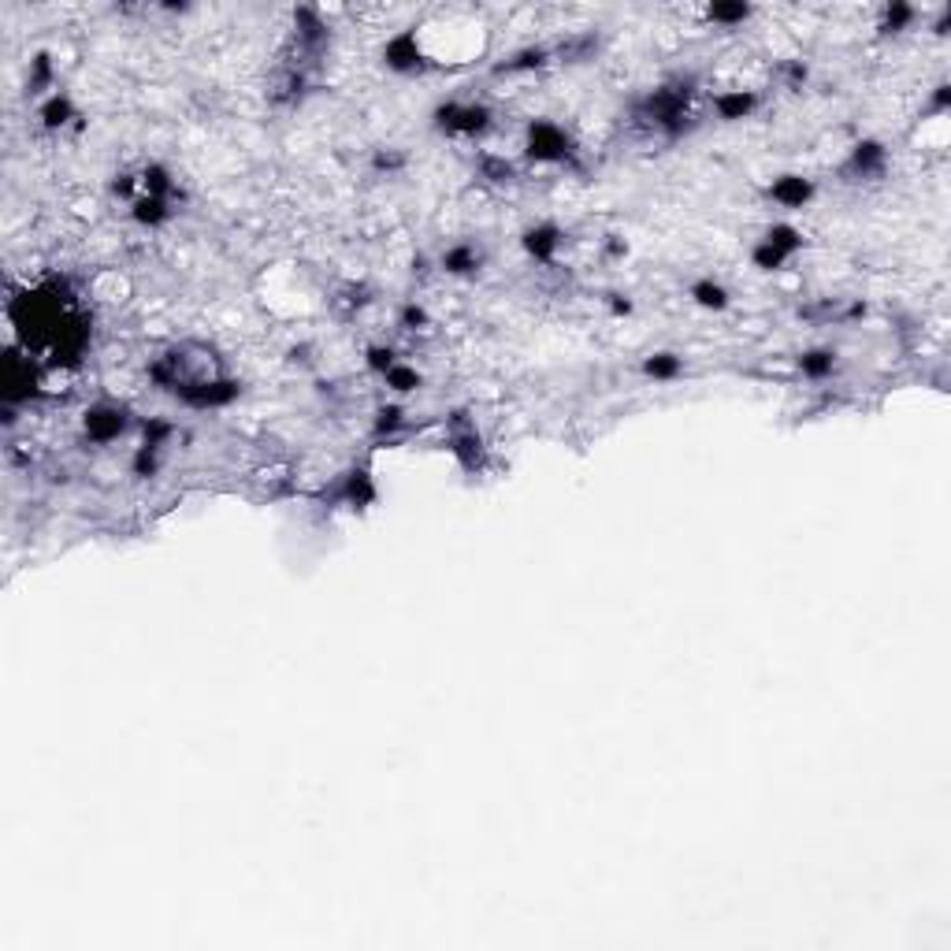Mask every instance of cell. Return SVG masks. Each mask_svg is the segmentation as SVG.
<instances>
[{
    "label": "cell",
    "mask_w": 951,
    "mask_h": 951,
    "mask_svg": "<svg viewBox=\"0 0 951 951\" xmlns=\"http://www.w3.org/2000/svg\"><path fill=\"white\" fill-rule=\"evenodd\" d=\"M495 112L484 101H443L435 108V127L450 138H480L491 127Z\"/></svg>",
    "instance_id": "obj_1"
},
{
    "label": "cell",
    "mask_w": 951,
    "mask_h": 951,
    "mask_svg": "<svg viewBox=\"0 0 951 951\" xmlns=\"http://www.w3.org/2000/svg\"><path fill=\"white\" fill-rule=\"evenodd\" d=\"M799 250H803V234L796 227H788V223H773L755 242V250H750V260H755V268H762V271H777Z\"/></svg>",
    "instance_id": "obj_2"
},
{
    "label": "cell",
    "mask_w": 951,
    "mask_h": 951,
    "mask_svg": "<svg viewBox=\"0 0 951 951\" xmlns=\"http://www.w3.org/2000/svg\"><path fill=\"white\" fill-rule=\"evenodd\" d=\"M525 149H528L532 161H539V164H565L569 156H573L569 134H565L558 123H546V119H535V123L528 127Z\"/></svg>",
    "instance_id": "obj_3"
},
{
    "label": "cell",
    "mask_w": 951,
    "mask_h": 951,
    "mask_svg": "<svg viewBox=\"0 0 951 951\" xmlns=\"http://www.w3.org/2000/svg\"><path fill=\"white\" fill-rule=\"evenodd\" d=\"M383 60L390 71H398V74H420L431 67V60L424 56L420 49V37L417 30H406V34H394L390 42L383 45Z\"/></svg>",
    "instance_id": "obj_4"
},
{
    "label": "cell",
    "mask_w": 951,
    "mask_h": 951,
    "mask_svg": "<svg viewBox=\"0 0 951 951\" xmlns=\"http://www.w3.org/2000/svg\"><path fill=\"white\" fill-rule=\"evenodd\" d=\"M83 431H86L90 443H101V446H104V443H115L119 435L127 431V409L108 406V402L90 406L86 417H83Z\"/></svg>",
    "instance_id": "obj_5"
},
{
    "label": "cell",
    "mask_w": 951,
    "mask_h": 951,
    "mask_svg": "<svg viewBox=\"0 0 951 951\" xmlns=\"http://www.w3.org/2000/svg\"><path fill=\"white\" fill-rule=\"evenodd\" d=\"M521 242H525V250H528L532 260L550 264L554 257H558V250H562V230L554 227V223H535V227L525 230Z\"/></svg>",
    "instance_id": "obj_6"
},
{
    "label": "cell",
    "mask_w": 951,
    "mask_h": 951,
    "mask_svg": "<svg viewBox=\"0 0 951 951\" xmlns=\"http://www.w3.org/2000/svg\"><path fill=\"white\" fill-rule=\"evenodd\" d=\"M770 197H773L780 209H803L810 197H814V182L803 179V175H780V179L770 186Z\"/></svg>",
    "instance_id": "obj_7"
},
{
    "label": "cell",
    "mask_w": 951,
    "mask_h": 951,
    "mask_svg": "<svg viewBox=\"0 0 951 951\" xmlns=\"http://www.w3.org/2000/svg\"><path fill=\"white\" fill-rule=\"evenodd\" d=\"M713 108H718V115L729 119V123L732 119H747L759 108V93L755 90H725V93L713 97Z\"/></svg>",
    "instance_id": "obj_8"
},
{
    "label": "cell",
    "mask_w": 951,
    "mask_h": 951,
    "mask_svg": "<svg viewBox=\"0 0 951 951\" xmlns=\"http://www.w3.org/2000/svg\"><path fill=\"white\" fill-rule=\"evenodd\" d=\"M37 119H42V127L45 131H64L71 119H74V104H71V97L67 93H60V90H53L45 101H42V108H37Z\"/></svg>",
    "instance_id": "obj_9"
},
{
    "label": "cell",
    "mask_w": 951,
    "mask_h": 951,
    "mask_svg": "<svg viewBox=\"0 0 951 951\" xmlns=\"http://www.w3.org/2000/svg\"><path fill=\"white\" fill-rule=\"evenodd\" d=\"M480 264H484V250L476 242H457L443 253V271L450 275H472V271H480Z\"/></svg>",
    "instance_id": "obj_10"
},
{
    "label": "cell",
    "mask_w": 951,
    "mask_h": 951,
    "mask_svg": "<svg viewBox=\"0 0 951 951\" xmlns=\"http://www.w3.org/2000/svg\"><path fill=\"white\" fill-rule=\"evenodd\" d=\"M881 168H885V149L877 142H858L851 149V161H848L851 175H877Z\"/></svg>",
    "instance_id": "obj_11"
},
{
    "label": "cell",
    "mask_w": 951,
    "mask_h": 951,
    "mask_svg": "<svg viewBox=\"0 0 951 951\" xmlns=\"http://www.w3.org/2000/svg\"><path fill=\"white\" fill-rule=\"evenodd\" d=\"M691 298H695V305L713 309V312L729 309V301H732V294H729L721 283H713V279H699V283L691 287Z\"/></svg>",
    "instance_id": "obj_12"
},
{
    "label": "cell",
    "mask_w": 951,
    "mask_h": 951,
    "mask_svg": "<svg viewBox=\"0 0 951 951\" xmlns=\"http://www.w3.org/2000/svg\"><path fill=\"white\" fill-rule=\"evenodd\" d=\"M681 368H684V361H681L677 353H654V357H647V361H643V376H651V379H658V383L677 379Z\"/></svg>",
    "instance_id": "obj_13"
},
{
    "label": "cell",
    "mask_w": 951,
    "mask_h": 951,
    "mask_svg": "<svg viewBox=\"0 0 951 951\" xmlns=\"http://www.w3.org/2000/svg\"><path fill=\"white\" fill-rule=\"evenodd\" d=\"M799 368L810 379H825L832 368H837V353H832V349H810V353L799 357Z\"/></svg>",
    "instance_id": "obj_14"
},
{
    "label": "cell",
    "mask_w": 951,
    "mask_h": 951,
    "mask_svg": "<svg viewBox=\"0 0 951 951\" xmlns=\"http://www.w3.org/2000/svg\"><path fill=\"white\" fill-rule=\"evenodd\" d=\"M706 19L718 23V26H743L750 19V8L747 5H710Z\"/></svg>",
    "instance_id": "obj_15"
},
{
    "label": "cell",
    "mask_w": 951,
    "mask_h": 951,
    "mask_svg": "<svg viewBox=\"0 0 951 951\" xmlns=\"http://www.w3.org/2000/svg\"><path fill=\"white\" fill-rule=\"evenodd\" d=\"M53 86V60L42 53V56H34L30 60V78H26V90L30 93H45Z\"/></svg>",
    "instance_id": "obj_16"
},
{
    "label": "cell",
    "mask_w": 951,
    "mask_h": 951,
    "mask_svg": "<svg viewBox=\"0 0 951 951\" xmlns=\"http://www.w3.org/2000/svg\"><path fill=\"white\" fill-rule=\"evenodd\" d=\"M915 15H918V12L910 8V5H888L885 15H881V30H885V34H899V30H907L910 23H915Z\"/></svg>",
    "instance_id": "obj_17"
},
{
    "label": "cell",
    "mask_w": 951,
    "mask_h": 951,
    "mask_svg": "<svg viewBox=\"0 0 951 951\" xmlns=\"http://www.w3.org/2000/svg\"><path fill=\"white\" fill-rule=\"evenodd\" d=\"M383 379H387V387H394L398 394H409V390H417V387H420V372H417V368H409V365H394V368H390Z\"/></svg>",
    "instance_id": "obj_18"
},
{
    "label": "cell",
    "mask_w": 951,
    "mask_h": 951,
    "mask_svg": "<svg viewBox=\"0 0 951 951\" xmlns=\"http://www.w3.org/2000/svg\"><path fill=\"white\" fill-rule=\"evenodd\" d=\"M777 71H780V78H784L791 90H799V86L807 83V64H803V60H784Z\"/></svg>",
    "instance_id": "obj_19"
},
{
    "label": "cell",
    "mask_w": 951,
    "mask_h": 951,
    "mask_svg": "<svg viewBox=\"0 0 951 951\" xmlns=\"http://www.w3.org/2000/svg\"><path fill=\"white\" fill-rule=\"evenodd\" d=\"M402 409L398 406H390V409H379V420H376V431H394V427H402Z\"/></svg>",
    "instance_id": "obj_20"
},
{
    "label": "cell",
    "mask_w": 951,
    "mask_h": 951,
    "mask_svg": "<svg viewBox=\"0 0 951 951\" xmlns=\"http://www.w3.org/2000/svg\"><path fill=\"white\" fill-rule=\"evenodd\" d=\"M402 164H406V156H398V152H379V156H376V168H379V172H398Z\"/></svg>",
    "instance_id": "obj_21"
}]
</instances>
